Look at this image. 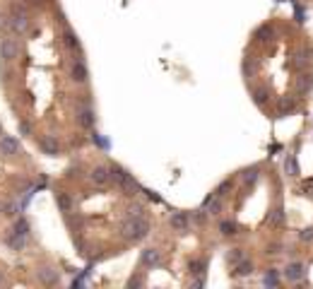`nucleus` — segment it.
Here are the masks:
<instances>
[{
  "label": "nucleus",
  "mask_w": 313,
  "mask_h": 289,
  "mask_svg": "<svg viewBox=\"0 0 313 289\" xmlns=\"http://www.w3.org/2000/svg\"><path fill=\"white\" fill-rule=\"evenodd\" d=\"M123 236L128 239V241H140V239H145L149 232V222L145 217H128L126 222H123Z\"/></svg>",
  "instance_id": "nucleus-1"
},
{
  "label": "nucleus",
  "mask_w": 313,
  "mask_h": 289,
  "mask_svg": "<svg viewBox=\"0 0 313 289\" xmlns=\"http://www.w3.org/2000/svg\"><path fill=\"white\" fill-rule=\"evenodd\" d=\"M19 55V41L17 34L0 36V63H12Z\"/></svg>",
  "instance_id": "nucleus-2"
},
{
  "label": "nucleus",
  "mask_w": 313,
  "mask_h": 289,
  "mask_svg": "<svg viewBox=\"0 0 313 289\" xmlns=\"http://www.w3.org/2000/svg\"><path fill=\"white\" fill-rule=\"evenodd\" d=\"M10 29L17 36H24L29 29H32V19H29V15L24 12L22 5H15V12H12V17H10Z\"/></svg>",
  "instance_id": "nucleus-3"
},
{
  "label": "nucleus",
  "mask_w": 313,
  "mask_h": 289,
  "mask_svg": "<svg viewBox=\"0 0 313 289\" xmlns=\"http://www.w3.org/2000/svg\"><path fill=\"white\" fill-rule=\"evenodd\" d=\"M306 277V265L304 263H289L285 268V280L287 282H301Z\"/></svg>",
  "instance_id": "nucleus-4"
},
{
  "label": "nucleus",
  "mask_w": 313,
  "mask_h": 289,
  "mask_svg": "<svg viewBox=\"0 0 313 289\" xmlns=\"http://www.w3.org/2000/svg\"><path fill=\"white\" fill-rule=\"evenodd\" d=\"M0 154L5 157H15L19 154V140L12 135H0Z\"/></svg>",
  "instance_id": "nucleus-5"
},
{
  "label": "nucleus",
  "mask_w": 313,
  "mask_h": 289,
  "mask_svg": "<svg viewBox=\"0 0 313 289\" xmlns=\"http://www.w3.org/2000/svg\"><path fill=\"white\" fill-rule=\"evenodd\" d=\"M70 75H73V80L80 82V84H87V82H89V70H87L84 61H73V65H70Z\"/></svg>",
  "instance_id": "nucleus-6"
},
{
  "label": "nucleus",
  "mask_w": 313,
  "mask_h": 289,
  "mask_svg": "<svg viewBox=\"0 0 313 289\" xmlns=\"http://www.w3.org/2000/svg\"><path fill=\"white\" fill-rule=\"evenodd\" d=\"M140 263H142L145 268H156V265L162 263V251H156V248H145Z\"/></svg>",
  "instance_id": "nucleus-7"
},
{
  "label": "nucleus",
  "mask_w": 313,
  "mask_h": 289,
  "mask_svg": "<svg viewBox=\"0 0 313 289\" xmlns=\"http://www.w3.org/2000/svg\"><path fill=\"white\" fill-rule=\"evenodd\" d=\"M77 123H80L82 128H92L94 126V111L87 106V104L77 108Z\"/></svg>",
  "instance_id": "nucleus-8"
},
{
  "label": "nucleus",
  "mask_w": 313,
  "mask_h": 289,
  "mask_svg": "<svg viewBox=\"0 0 313 289\" xmlns=\"http://www.w3.org/2000/svg\"><path fill=\"white\" fill-rule=\"evenodd\" d=\"M92 181L97 186H106L111 181V174H109V166H94L92 169Z\"/></svg>",
  "instance_id": "nucleus-9"
},
{
  "label": "nucleus",
  "mask_w": 313,
  "mask_h": 289,
  "mask_svg": "<svg viewBox=\"0 0 313 289\" xmlns=\"http://www.w3.org/2000/svg\"><path fill=\"white\" fill-rule=\"evenodd\" d=\"M171 226H174L176 232H185L188 229V217L183 212H174L171 215Z\"/></svg>",
  "instance_id": "nucleus-10"
},
{
  "label": "nucleus",
  "mask_w": 313,
  "mask_h": 289,
  "mask_svg": "<svg viewBox=\"0 0 313 289\" xmlns=\"http://www.w3.org/2000/svg\"><path fill=\"white\" fill-rule=\"evenodd\" d=\"M39 280L44 282V284H55V282H58V270L44 268V270H39Z\"/></svg>",
  "instance_id": "nucleus-11"
},
{
  "label": "nucleus",
  "mask_w": 313,
  "mask_h": 289,
  "mask_svg": "<svg viewBox=\"0 0 313 289\" xmlns=\"http://www.w3.org/2000/svg\"><path fill=\"white\" fill-rule=\"evenodd\" d=\"M39 147L46 154H58V142H55L53 137H41V140H39Z\"/></svg>",
  "instance_id": "nucleus-12"
},
{
  "label": "nucleus",
  "mask_w": 313,
  "mask_h": 289,
  "mask_svg": "<svg viewBox=\"0 0 313 289\" xmlns=\"http://www.w3.org/2000/svg\"><path fill=\"white\" fill-rule=\"evenodd\" d=\"M63 44L68 46L70 51H75V48L80 46V41H77V36H75L73 29H65V32H63Z\"/></svg>",
  "instance_id": "nucleus-13"
},
{
  "label": "nucleus",
  "mask_w": 313,
  "mask_h": 289,
  "mask_svg": "<svg viewBox=\"0 0 313 289\" xmlns=\"http://www.w3.org/2000/svg\"><path fill=\"white\" fill-rule=\"evenodd\" d=\"M236 229H239V226L234 224V222H229V219L220 222V232H222L224 236H234V234H236Z\"/></svg>",
  "instance_id": "nucleus-14"
},
{
  "label": "nucleus",
  "mask_w": 313,
  "mask_h": 289,
  "mask_svg": "<svg viewBox=\"0 0 313 289\" xmlns=\"http://www.w3.org/2000/svg\"><path fill=\"white\" fill-rule=\"evenodd\" d=\"M253 272V263L251 261H246L243 258V263L239 261V265H236V275H241V277H246V275H251Z\"/></svg>",
  "instance_id": "nucleus-15"
},
{
  "label": "nucleus",
  "mask_w": 313,
  "mask_h": 289,
  "mask_svg": "<svg viewBox=\"0 0 313 289\" xmlns=\"http://www.w3.org/2000/svg\"><path fill=\"white\" fill-rule=\"evenodd\" d=\"M8 244L15 248V251H19L22 246H24V234H17L15 232V236H8Z\"/></svg>",
  "instance_id": "nucleus-16"
},
{
  "label": "nucleus",
  "mask_w": 313,
  "mask_h": 289,
  "mask_svg": "<svg viewBox=\"0 0 313 289\" xmlns=\"http://www.w3.org/2000/svg\"><path fill=\"white\" fill-rule=\"evenodd\" d=\"M311 84H313L311 75H301V80H299V84H296V87H299V92H301V94H306V92L311 90Z\"/></svg>",
  "instance_id": "nucleus-17"
},
{
  "label": "nucleus",
  "mask_w": 313,
  "mask_h": 289,
  "mask_svg": "<svg viewBox=\"0 0 313 289\" xmlns=\"http://www.w3.org/2000/svg\"><path fill=\"white\" fill-rule=\"evenodd\" d=\"M263 284H267V287H277V284H279V277H277V272H275V270L265 272V277H263Z\"/></svg>",
  "instance_id": "nucleus-18"
},
{
  "label": "nucleus",
  "mask_w": 313,
  "mask_h": 289,
  "mask_svg": "<svg viewBox=\"0 0 313 289\" xmlns=\"http://www.w3.org/2000/svg\"><path fill=\"white\" fill-rule=\"evenodd\" d=\"M285 222V212H282V208H277V210H272V215H270V224H282Z\"/></svg>",
  "instance_id": "nucleus-19"
},
{
  "label": "nucleus",
  "mask_w": 313,
  "mask_h": 289,
  "mask_svg": "<svg viewBox=\"0 0 313 289\" xmlns=\"http://www.w3.org/2000/svg\"><path fill=\"white\" fill-rule=\"evenodd\" d=\"M15 232H17V234H24V236H27V234H29V224H27V219H19L17 224H15Z\"/></svg>",
  "instance_id": "nucleus-20"
},
{
  "label": "nucleus",
  "mask_w": 313,
  "mask_h": 289,
  "mask_svg": "<svg viewBox=\"0 0 313 289\" xmlns=\"http://www.w3.org/2000/svg\"><path fill=\"white\" fill-rule=\"evenodd\" d=\"M246 255H243V251L241 248H234V251L229 253V263H239V261H243Z\"/></svg>",
  "instance_id": "nucleus-21"
},
{
  "label": "nucleus",
  "mask_w": 313,
  "mask_h": 289,
  "mask_svg": "<svg viewBox=\"0 0 313 289\" xmlns=\"http://www.w3.org/2000/svg\"><path fill=\"white\" fill-rule=\"evenodd\" d=\"M256 179H258V169H248L243 174V183H253Z\"/></svg>",
  "instance_id": "nucleus-22"
},
{
  "label": "nucleus",
  "mask_w": 313,
  "mask_h": 289,
  "mask_svg": "<svg viewBox=\"0 0 313 289\" xmlns=\"http://www.w3.org/2000/svg\"><path fill=\"white\" fill-rule=\"evenodd\" d=\"M299 239H301V241H313V226H308V229H304V232H299Z\"/></svg>",
  "instance_id": "nucleus-23"
},
{
  "label": "nucleus",
  "mask_w": 313,
  "mask_h": 289,
  "mask_svg": "<svg viewBox=\"0 0 313 289\" xmlns=\"http://www.w3.org/2000/svg\"><path fill=\"white\" fill-rule=\"evenodd\" d=\"M287 171L292 174V176H296V162H294V157H289V159H287Z\"/></svg>",
  "instance_id": "nucleus-24"
},
{
  "label": "nucleus",
  "mask_w": 313,
  "mask_h": 289,
  "mask_svg": "<svg viewBox=\"0 0 313 289\" xmlns=\"http://www.w3.org/2000/svg\"><path fill=\"white\" fill-rule=\"evenodd\" d=\"M29 130H32V126H29L27 121H19V133H22V135H29Z\"/></svg>",
  "instance_id": "nucleus-25"
},
{
  "label": "nucleus",
  "mask_w": 313,
  "mask_h": 289,
  "mask_svg": "<svg viewBox=\"0 0 313 289\" xmlns=\"http://www.w3.org/2000/svg\"><path fill=\"white\" fill-rule=\"evenodd\" d=\"M8 27H10V19L5 17L3 12H0V29H8Z\"/></svg>",
  "instance_id": "nucleus-26"
},
{
  "label": "nucleus",
  "mask_w": 313,
  "mask_h": 289,
  "mask_svg": "<svg viewBox=\"0 0 313 289\" xmlns=\"http://www.w3.org/2000/svg\"><path fill=\"white\" fill-rule=\"evenodd\" d=\"M0 284H3V272H0Z\"/></svg>",
  "instance_id": "nucleus-27"
},
{
  "label": "nucleus",
  "mask_w": 313,
  "mask_h": 289,
  "mask_svg": "<svg viewBox=\"0 0 313 289\" xmlns=\"http://www.w3.org/2000/svg\"><path fill=\"white\" fill-rule=\"evenodd\" d=\"M0 135H3V128H0Z\"/></svg>",
  "instance_id": "nucleus-28"
}]
</instances>
